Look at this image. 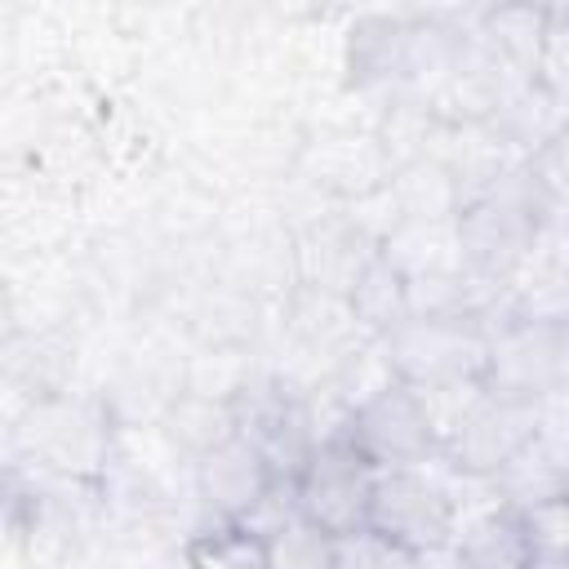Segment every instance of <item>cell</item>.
<instances>
[{
  "instance_id": "1",
  "label": "cell",
  "mask_w": 569,
  "mask_h": 569,
  "mask_svg": "<svg viewBox=\"0 0 569 569\" xmlns=\"http://www.w3.org/2000/svg\"><path fill=\"white\" fill-rule=\"evenodd\" d=\"M493 325L471 307H436L413 311L382 338L387 373L409 382L413 391H453L476 387L485 378Z\"/></svg>"
},
{
  "instance_id": "2",
  "label": "cell",
  "mask_w": 569,
  "mask_h": 569,
  "mask_svg": "<svg viewBox=\"0 0 569 569\" xmlns=\"http://www.w3.org/2000/svg\"><path fill=\"white\" fill-rule=\"evenodd\" d=\"M440 427V458L471 476V480H493L533 436H542V405L511 400L498 391L462 387L458 405L449 413H431Z\"/></svg>"
},
{
  "instance_id": "3",
  "label": "cell",
  "mask_w": 569,
  "mask_h": 569,
  "mask_svg": "<svg viewBox=\"0 0 569 569\" xmlns=\"http://www.w3.org/2000/svg\"><path fill=\"white\" fill-rule=\"evenodd\" d=\"M338 431L378 471H409L440 458V427L431 418L427 396L391 373L347 409Z\"/></svg>"
},
{
  "instance_id": "4",
  "label": "cell",
  "mask_w": 569,
  "mask_h": 569,
  "mask_svg": "<svg viewBox=\"0 0 569 569\" xmlns=\"http://www.w3.org/2000/svg\"><path fill=\"white\" fill-rule=\"evenodd\" d=\"M373 489H378V467L342 431H333L316 445L289 498H293V511L307 516L329 538H351L369 529Z\"/></svg>"
},
{
  "instance_id": "5",
  "label": "cell",
  "mask_w": 569,
  "mask_h": 569,
  "mask_svg": "<svg viewBox=\"0 0 569 569\" xmlns=\"http://www.w3.org/2000/svg\"><path fill=\"white\" fill-rule=\"evenodd\" d=\"M569 373V325L556 316H511L489 333L485 391L542 405Z\"/></svg>"
},
{
  "instance_id": "6",
  "label": "cell",
  "mask_w": 569,
  "mask_h": 569,
  "mask_svg": "<svg viewBox=\"0 0 569 569\" xmlns=\"http://www.w3.org/2000/svg\"><path fill=\"white\" fill-rule=\"evenodd\" d=\"M231 409H236V431L267 458V467L276 471V480L284 489H293V480L302 476L307 458L320 445L307 400L293 396L289 387L262 382V387L236 391L231 396Z\"/></svg>"
},
{
  "instance_id": "7",
  "label": "cell",
  "mask_w": 569,
  "mask_h": 569,
  "mask_svg": "<svg viewBox=\"0 0 569 569\" xmlns=\"http://www.w3.org/2000/svg\"><path fill=\"white\" fill-rule=\"evenodd\" d=\"M369 529L391 538V542H400V547H409V551H431V547L453 542L458 502L449 498L445 485H436L427 476V467L378 471Z\"/></svg>"
},
{
  "instance_id": "8",
  "label": "cell",
  "mask_w": 569,
  "mask_h": 569,
  "mask_svg": "<svg viewBox=\"0 0 569 569\" xmlns=\"http://www.w3.org/2000/svg\"><path fill=\"white\" fill-rule=\"evenodd\" d=\"M533 236H538V204L525 191H516V187L485 191L458 218L462 258L480 276H493V280L516 271V262L533 249Z\"/></svg>"
},
{
  "instance_id": "9",
  "label": "cell",
  "mask_w": 569,
  "mask_h": 569,
  "mask_svg": "<svg viewBox=\"0 0 569 569\" xmlns=\"http://www.w3.org/2000/svg\"><path fill=\"white\" fill-rule=\"evenodd\" d=\"M284 485L276 480L267 458L240 431L196 458V493L213 511V520H258V511Z\"/></svg>"
},
{
  "instance_id": "10",
  "label": "cell",
  "mask_w": 569,
  "mask_h": 569,
  "mask_svg": "<svg viewBox=\"0 0 569 569\" xmlns=\"http://www.w3.org/2000/svg\"><path fill=\"white\" fill-rule=\"evenodd\" d=\"M493 489L498 502L516 507V511H529L538 502H551V498H565L569 493V449L556 445L547 431L533 436L493 480H485Z\"/></svg>"
},
{
  "instance_id": "11",
  "label": "cell",
  "mask_w": 569,
  "mask_h": 569,
  "mask_svg": "<svg viewBox=\"0 0 569 569\" xmlns=\"http://www.w3.org/2000/svg\"><path fill=\"white\" fill-rule=\"evenodd\" d=\"M453 542L462 547V556L471 560V569H533V538L525 525V511L507 507V502H489L480 516H471L467 525H458Z\"/></svg>"
},
{
  "instance_id": "12",
  "label": "cell",
  "mask_w": 569,
  "mask_h": 569,
  "mask_svg": "<svg viewBox=\"0 0 569 569\" xmlns=\"http://www.w3.org/2000/svg\"><path fill=\"white\" fill-rule=\"evenodd\" d=\"M347 302L356 311V320L365 329H373L378 338H387L396 325H405L413 316V280L405 276V267L387 253H369L347 289Z\"/></svg>"
},
{
  "instance_id": "13",
  "label": "cell",
  "mask_w": 569,
  "mask_h": 569,
  "mask_svg": "<svg viewBox=\"0 0 569 569\" xmlns=\"http://www.w3.org/2000/svg\"><path fill=\"white\" fill-rule=\"evenodd\" d=\"M191 569H267V542L249 520H213L187 542Z\"/></svg>"
},
{
  "instance_id": "14",
  "label": "cell",
  "mask_w": 569,
  "mask_h": 569,
  "mask_svg": "<svg viewBox=\"0 0 569 569\" xmlns=\"http://www.w3.org/2000/svg\"><path fill=\"white\" fill-rule=\"evenodd\" d=\"M262 542H267V569H333L338 538L316 529L293 507L262 529Z\"/></svg>"
},
{
  "instance_id": "15",
  "label": "cell",
  "mask_w": 569,
  "mask_h": 569,
  "mask_svg": "<svg viewBox=\"0 0 569 569\" xmlns=\"http://www.w3.org/2000/svg\"><path fill=\"white\" fill-rule=\"evenodd\" d=\"M169 431L200 458L209 453L213 445L231 440L236 436V409H231V396L227 400H209V396H187L169 409Z\"/></svg>"
},
{
  "instance_id": "16",
  "label": "cell",
  "mask_w": 569,
  "mask_h": 569,
  "mask_svg": "<svg viewBox=\"0 0 569 569\" xmlns=\"http://www.w3.org/2000/svg\"><path fill=\"white\" fill-rule=\"evenodd\" d=\"M333 569H418V551H409L373 529H360L351 538H338Z\"/></svg>"
},
{
  "instance_id": "17",
  "label": "cell",
  "mask_w": 569,
  "mask_h": 569,
  "mask_svg": "<svg viewBox=\"0 0 569 569\" xmlns=\"http://www.w3.org/2000/svg\"><path fill=\"white\" fill-rule=\"evenodd\" d=\"M525 525H529L538 565H542V560H556V556H569V493L529 507V511H525Z\"/></svg>"
},
{
  "instance_id": "18",
  "label": "cell",
  "mask_w": 569,
  "mask_h": 569,
  "mask_svg": "<svg viewBox=\"0 0 569 569\" xmlns=\"http://www.w3.org/2000/svg\"><path fill=\"white\" fill-rule=\"evenodd\" d=\"M418 569H471V560L462 556V547H458V542H445V547L418 551Z\"/></svg>"
},
{
  "instance_id": "19",
  "label": "cell",
  "mask_w": 569,
  "mask_h": 569,
  "mask_svg": "<svg viewBox=\"0 0 569 569\" xmlns=\"http://www.w3.org/2000/svg\"><path fill=\"white\" fill-rule=\"evenodd\" d=\"M538 569H569V556H556V560H542Z\"/></svg>"
},
{
  "instance_id": "20",
  "label": "cell",
  "mask_w": 569,
  "mask_h": 569,
  "mask_svg": "<svg viewBox=\"0 0 569 569\" xmlns=\"http://www.w3.org/2000/svg\"><path fill=\"white\" fill-rule=\"evenodd\" d=\"M533 569H538V565H533Z\"/></svg>"
}]
</instances>
